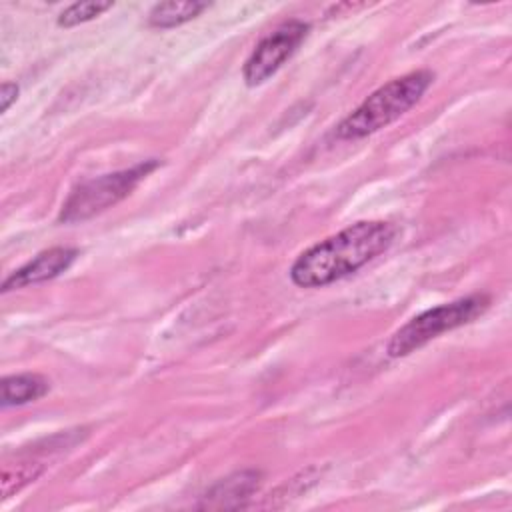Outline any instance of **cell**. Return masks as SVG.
<instances>
[{
	"label": "cell",
	"instance_id": "1",
	"mask_svg": "<svg viewBox=\"0 0 512 512\" xmlns=\"http://www.w3.org/2000/svg\"><path fill=\"white\" fill-rule=\"evenodd\" d=\"M394 234V226L384 220L356 222L304 250L290 266V278L300 288L342 280L386 252Z\"/></svg>",
	"mask_w": 512,
	"mask_h": 512
},
{
	"label": "cell",
	"instance_id": "2",
	"mask_svg": "<svg viewBox=\"0 0 512 512\" xmlns=\"http://www.w3.org/2000/svg\"><path fill=\"white\" fill-rule=\"evenodd\" d=\"M432 80L434 74L430 70H414L386 82L336 126V136L340 140H356L386 128L422 98Z\"/></svg>",
	"mask_w": 512,
	"mask_h": 512
},
{
	"label": "cell",
	"instance_id": "3",
	"mask_svg": "<svg viewBox=\"0 0 512 512\" xmlns=\"http://www.w3.org/2000/svg\"><path fill=\"white\" fill-rule=\"evenodd\" d=\"M490 306L488 294H470L458 298L448 304L434 306L412 320H408L402 328H398L388 342V356L402 358L410 352L422 348L430 340L438 338L444 332L470 324L478 316H482Z\"/></svg>",
	"mask_w": 512,
	"mask_h": 512
},
{
	"label": "cell",
	"instance_id": "4",
	"mask_svg": "<svg viewBox=\"0 0 512 512\" xmlns=\"http://www.w3.org/2000/svg\"><path fill=\"white\" fill-rule=\"evenodd\" d=\"M158 164L160 162L152 158L132 168L96 176L78 184L62 204L58 220L64 224H76L94 218L124 200L152 170L158 168Z\"/></svg>",
	"mask_w": 512,
	"mask_h": 512
},
{
	"label": "cell",
	"instance_id": "5",
	"mask_svg": "<svg viewBox=\"0 0 512 512\" xmlns=\"http://www.w3.org/2000/svg\"><path fill=\"white\" fill-rule=\"evenodd\" d=\"M308 24L302 20H288L266 34L244 64V80L248 86H258L278 72V68L298 50L308 34Z\"/></svg>",
	"mask_w": 512,
	"mask_h": 512
},
{
	"label": "cell",
	"instance_id": "6",
	"mask_svg": "<svg viewBox=\"0 0 512 512\" xmlns=\"http://www.w3.org/2000/svg\"><path fill=\"white\" fill-rule=\"evenodd\" d=\"M78 250L68 246H54L44 252H40L36 258L26 262L22 268L14 270L4 282L2 292H10L16 288H24L30 284H40L46 280H52L60 276L64 270L70 268V264L76 260Z\"/></svg>",
	"mask_w": 512,
	"mask_h": 512
},
{
	"label": "cell",
	"instance_id": "7",
	"mask_svg": "<svg viewBox=\"0 0 512 512\" xmlns=\"http://www.w3.org/2000/svg\"><path fill=\"white\" fill-rule=\"evenodd\" d=\"M260 484L258 470H240L216 482L200 502V508H238Z\"/></svg>",
	"mask_w": 512,
	"mask_h": 512
},
{
	"label": "cell",
	"instance_id": "8",
	"mask_svg": "<svg viewBox=\"0 0 512 512\" xmlns=\"http://www.w3.org/2000/svg\"><path fill=\"white\" fill-rule=\"evenodd\" d=\"M48 390H50V382L40 374L24 372V374L6 376L2 380V406L8 408V406H22V404L34 402L42 398Z\"/></svg>",
	"mask_w": 512,
	"mask_h": 512
},
{
	"label": "cell",
	"instance_id": "9",
	"mask_svg": "<svg viewBox=\"0 0 512 512\" xmlns=\"http://www.w3.org/2000/svg\"><path fill=\"white\" fill-rule=\"evenodd\" d=\"M206 8L204 2H194V0H170V2H160L156 4L150 14H148V24L152 28H176L180 24L190 22L196 18L202 10Z\"/></svg>",
	"mask_w": 512,
	"mask_h": 512
},
{
	"label": "cell",
	"instance_id": "10",
	"mask_svg": "<svg viewBox=\"0 0 512 512\" xmlns=\"http://www.w3.org/2000/svg\"><path fill=\"white\" fill-rule=\"evenodd\" d=\"M44 472L40 464H16L4 466L2 470V500H8L12 494L22 490L26 484L34 482Z\"/></svg>",
	"mask_w": 512,
	"mask_h": 512
},
{
	"label": "cell",
	"instance_id": "11",
	"mask_svg": "<svg viewBox=\"0 0 512 512\" xmlns=\"http://www.w3.org/2000/svg\"><path fill=\"white\" fill-rule=\"evenodd\" d=\"M112 2H96V0H88V2H74L68 8H64L58 16V26L62 28H72L84 22L94 20L96 16H100L102 12L110 10Z\"/></svg>",
	"mask_w": 512,
	"mask_h": 512
},
{
	"label": "cell",
	"instance_id": "12",
	"mask_svg": "<svg viewBox=\"0 0 512 512\" xmlns=\"http://www.w3.org/2000/svg\"><path fill=\"white\" fill-rule=\"evenodd\" d=\"M18 98V84L16 82H4L0 88V110L6 112L12 102H16Z\"/></svg>",
	"mask_w": 512,
	"mask_h": 512
}]
</instances>
